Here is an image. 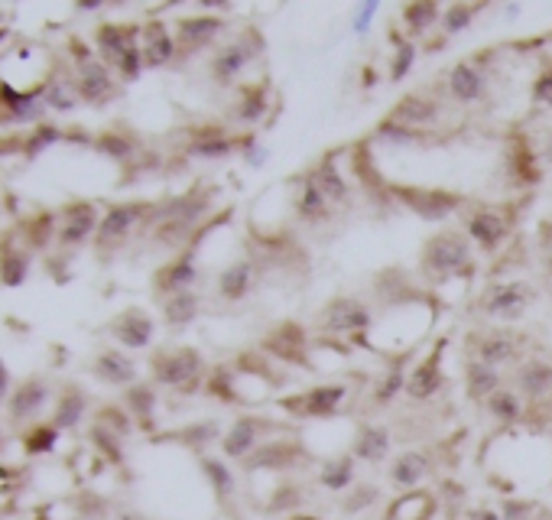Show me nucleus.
I'll return each instance as SVG.
<instances>
[{"mask_svg": "<svg viewBox=\"0 0 552 520\" xmlns=\"http://www.w3.org/2000/svg\"><path fill=\"white\" fill-rule=\"evenodd\" d=\"M260 283H264V270H260L254 254L244 247L238 257H231L228 264L218 270L215 299H218V303H225V306H241V303H247V299L257 293Z\"/></svg>", "mask_w": 552, "mask_h": 520, "instance_id": "14", "label": "nucleus"}, {"mask_svg": "<svg viewBox=\"0 0 552 520\" xmlns=\"http://www.w3.org/2000/svg\"><path fill=\"white\" fill-rule=\"evenodd\" d=\"M270 111V88L267 82H251L238 88V101H234V121L244 127H257Z\"/></svg>", "mask_w": 552, "mask_h": 520, "instance_id": "35", "label": "nucleus"}, {"mask_svg": "<svg viewBox=\"0 0 552 520\" xmlns=\"http://www.w3.org/2000/svg\"><path fill=\"white\" fill-rule=\"evenodd\" d=\"M530 338L517 332L514 325H484V329H471L465 335V355L491 364L497 371L517 368L527 355Z\"/></svg>", "mask_w": 552, "mask_h": 520, "instance_id": "7", "label": "nucleus"}, {"mask_svg": "<svg viewBox=\"0 0 552 520\" xmlns=\"http://www.w3.org/2000/svg\"><path fill=\"white\" fill-rule=\"evenodd\" d=\"M497 511H501L504 520H540L543 517V507L530 498H501L497 501Z\"/></svg>", "mask_w": 552, "mask_h": 520, "instance_id": "47", "label": "nucleus"}, {"mask_svg": "<svg viewBox=\"0 0 552 520\" xmlns=\"http://www.w3.org/2000/svg\"><path fill=\"white\" fill-rule=\"evenodd\" d=\"M238 137L234 130L221 127V124H205V127H195L189 140H186V153L195 156V160H231L238 156Z\"/></svg>", "mask_w": 552, "mask_h": 520, "instance_id": "25", "label": "nucleus"}, {"mask_svg": "<svg viewBox=\"0 0 552 520\" xmlns=\"http://www.w3.org/2000/svg\"><path fill=\"white\" fill-rule=\"evenodd\" d=\"M238 156H241V160H244L247 166L260 169V166H267L270 150L264 147V140H260L257 134H241V137H238Z\"/></svg>", "mask_w": 552, "mask_h": 520, "instance_id": "48", "label": "nucleus"}, {"mask_svg": "<svg viewBox=\"0 0 552 520\" xmlns=\"http://www.w3.org/2000/svg\"><path fill=\"white\" fill-rule=\"evenodd\" d=\"M306 462H309V449L302 446V439L280 433L267 439L241 468L247 475H286V472H296Z\"/></svg>", "mask_w": 552, "mask_h": 520, "instance_id": "15", "label": "nucleus"}, {"mask_svg": "<svg viewBox=\"0 0 552 520\" xmlns=\"http://www.w3.org/2000/svg\"><path fill=\"white\" fill-rule=\"evenodd\" d=\"M530 101L536 104V108L543 111H552V62L546 65V69L533 78V88H530Z\"/></svg>", "mask_w": 552, "mask_h": 520, "instance_id": "49", "label": "nucleus"}, {"mask_svg": "<svg viewBox=\"0 0 552 520\" xmlns=\"http://www.w3.org/2000/svg\"><path fill=\"white\" fill-rule=\"evenodd\" d=\"M540 299V290L523 280V277H501V280H491L484 290L478 293V312L491 325H514L523 316H530V309L536 306Z\"/></svg>", "mask_w": 552, "mask_h": 520, "instance_id": "5", "label": "nucleus"}, {"mask_svg": "<svg viewBox=\"0 0 552 520\" xmlns=\"http://www.w3.org/2000/svg\"><path fill=\"white\" fill-rule=\"evenodd\" d=\"M88 413V397L85 390H65L59 397V407H56V429H75L78 423L85 420Z\"/></svg>", "mask_w": 552, "mask_h": 520, "instance_id": "46", "label": "nucleus"}, {"mask_svg": "<svg viewBox=\"0 0 552 520\" xmlns=\"http://www.w3.org/2000/svg\"><path fill=\"white\" fill-rule=\"evenodd\" d=\"M436 475V452L426 449V446H416V449H403L390 459L387 465V481L393 491H416L423 488L426 481Z\"/></svg>", "mask_w": 552, "mask_h": 520, "instance_id": "21", "label": "nucleus"}, {"mask_svg": "<svg viewBox=\"0 0 552 520\" xmlns=\"http://www.w3.org/2000/svg\"><path fill=\"white\" fill-rule=\"evenodd\" d=\"M302 504H306V491H302L296 481H280L267 501V514H276L283 520L289 514H299Z\"/></svg>", "mask_w": 552, "mask_h": 520, "instance_id": "45", "label": "nucleus"}, {"mask_svg": "<svg viewBox=\"0 0 552 520\" xmlns=\"http://www.w3.org/2000/svg\"><path fill=\"white\" fill-rule=\"evenodd\" d=\"M484 413H488L497 426H520V423H527V416H530L527 403H523V397L510 384L497 390L494 397H488Z\"/></svg>", "mask_w": 552, "mask_h": 520, "instance_id": "37", "label": "nucleus"}, {"mask_svg": "<svg viewBox=\"0 0 552 520\" xmlns=\"http://www.w3.org/2000/svg\"><path fill=\"white\" fill-rule=\"evenodd\" d=\"M390 43H393V52H390V62H387V82L397 85L413 72L419 49H416V39H410L406 33H393V30H390Z\"/></svg>", "mask_w": 552, "mask_h": 520, "instance_id": "41", "label": "nucleus"}, {"mask_svg": "<svg viewBox=\"0 0 552 520\" xmlns=\"http://www.w3.org/2000/svg\"><path fill=\"white\" fill-rule=\"evenodd\" d=\"M199 7H205V10H225L228 0H199Z\"/></svg>", "mask_w": 552, "mask_h": 520, "instance_id": "55", "label": "nucleus"}, {"mask_svg": "<svg viewBox=\"0 0 552 520\" xmlns=\"http://www.w3.org/2000/svg\"><path fill=\"white\" fill-rule=\"evenodd\" d=\"M442 0H406V7L400 13V23H403V33L416 39V36H426L432 26L442 23Z\"/></svg>", "mask_w": 552, "mask_h": 520, "instance_id": "36", "label": "nucleus"}, {"mask_svg": "<svg viewBox=\"0 0 552 520\" xmlns=\"http://www.w3.org/2000/svg\"><path fill=\"white\" fill-rule=\"evenodd\" d=\"M150 205H140V202H127V205H114L108 212L101 215V225L95 234V244L101 254H114L134 238L137 228L143 221H150Z\"/></svg>", "mask_w": 552, "mask_h": 520, "instance_id": "18", "label": "nucleus"}, {"mask_svg": "<svg viewBox=\"0 0 552 520\" xmlns=\"http://www.w3.org/2000/svg\"><path fill=\"white\" fill-rule=\"evenodd\" d=\"M540 520H552V511H546V507H543V517Z\"/></svg>", "mask_w": 552, "mask_h": 520, "instance_id": "58", "label": "nucleus"}, {"mask_svg": "<svg viewBox=\"0 0 552 520\" xmlns=\"http://www.w3.org/2000/svg\"><path fill=\"white\" fill-rule=\"evenodd\" d=\"M416 273L429 286L468 283L478 273V251L462 228H436L419 244Z\"/></svg>", "mask_w": 552, "mask_h": 520, "instance_id": "1", "label": "nucleus"}, {"mask_svg": "<svg viewBox=\"0 0 552 520\" xmlns=\"http://www.w3.org/2000/svg\"><path fill=\"white\" fill-rule=\"evenodd\" d=\"M536 260L543 267V277L552 283V221H543L540 228V241H536Z\"/></svg>", "mask_w": 552, "mask_h": 520, "instance_id": "51", "label": "nucleus"}, {"mask_svg": "<svg viewBox=\"0 0 552 520\" xmlns=\"http://www.w3.org/2000/svg\"><path fill=\"white\" fill-rule=\"evenodd\" d=\"M264 49H267L264 36L257 30H244L215 52L212 62H208V72L215 75L218 85H238V78L247 72V65H254L264 56Z\"/></svg>", "mask_w": 552, "mask_h": 520, "instance_id": "13", "label": "nucleus"}, {"mask_svg": "<svg viewBox=\"0 0 552 520\" xmlns=\"http://www.w3.org/2000/svg\"><path fill=\"white\" fill-rule=\"evenodd\" d=\"M283 520H322L319 514H306V511H299V514H289V517H283Z\"/></svg>", "mask_w": 552, "mask_h": 520, "instance_id": "56", "label": "nucleus"}, {"mask_svg": "<svg viewBox=\"0 0 552 520\" xmlns=\"http://www.w3.org/2000/svg\"><path fill=\"white\" fill-rule=\"evenodd\" d=\"M413 361H416V345L397 351V355L387 361V368L380 371V377L371 387V397H367V403H371L374 410H387L406 394V377H410Z\"/></svg>", "mask_w": 552, "mask_h": 520, "instance_id": "22", "label": "nucleus"}, {"mask_svg": "<svg viewBox=\"0 0 552 520\" xmlns=\"http://www.w3.org/2000/svg\"><path fill=\"white\" fill-rule=\"evenodd\" d=\"M442 114H445V98L432 95V91H413V95H406L393 104V111L384 121L419 130V134H436L442 124Z\"/></svg>", "mask_w": 552, "mask_h": 520, "instance_id": "20", "label": "nucleus"}, {"mask_svg": "<svg viewBox=\"0 0 552 520\" xmlns=\"http://www.w3.org/2000/svg\"><path fill=\"white\" fill-rule=\"evenodd\" d=\"M49 390L43 381H26L10 394V416H36L43 410Z\"/></svg>", "mask_w": 552, "mask_h": 520, "instance_id": "44", "label": "nucleus"}, {"mask_svg": "<svg viewBox=\"0 0 552 520\" xmlns=\"http://www.w3.org/2000/svg\"><path fill=\"white\" fill-rule=\"evenodd\" d=\"M202 306H205V296L199 290H186V293H176L160 303V312H163V325L173 332H182L189 329V325L199 322L202 316Z\"/></svg>", "mask_w": 552, "mask_h": 520, "instance_id": "33", "label": "nucleus"}, {"mask_svg": "<svg viewBox=\"0 0 552 520\" xmlns=\"http://www.w3.org/2000/svg\"><path fill=\"white\" fill-rule=\"evenodd\" d=\"M458 228L468 234L475 251L484 257H501L504 247L514 238L517 212L510 205L497 202H468L465 212L458 215Z\"/></svg>", "mask_w": 552, "mask_h": 520, "instance_id": "4", "label": "nucleus"}, {"mask_svg": "<svg viewBox=\"0 0 552 520\" xmlns=\"http://www.w3.org/2000/svg\"><path fill=\"white\" fill-rule=\"evenodd\" d=\"M384 498V491H380L374 481H358V485H351L345 494L338 498V511L345 517H358L364 511H371V507Z\"/></svg>", "mask_w": 552, "mask_h": 520, "instance_id": "43", "label": "nucleus"}, {"mask_svg": "<svg viewBox=\"0 0 552 520\" xmlns=\"http://www.w3.org/2000/svg\"><path fill=\"white\" fill-rule=\"evenodd\" d=\"M504 173L510 186L517 189H530L543 179V160L527 137H510L504 153Z\"/></svg>", "mask_w": 552, "mask_h": 520, "instance_id": "24", "label": "nucleus"}, {"mask_svg": "<svg viewBox=\"0 0 552 520\" xmlns=\"http://www.w3.org/2000/svg\"><path fill=\"white\" fill-rule=\"evenodd\" d=\"M536 153H540L543 166H552V130H546V137H543L540 147H536Z\"/></svg>", "mask_w": 552, "mask_h": 520, "instance_id": "53", "label": "nucleus"}, {"mask_svg": "<svg viewBox=\"0 0 552 520\" xmlns=\"http://www.w3.org/2000/svg\"><path fill=\"white\" fill-rule=\"evenodd\" d=\"M442 98L458 108H478L491 101V72L478 59H462L449 65L442 78Z\"/></svg>", "mask_w": 552, "mask_h": 520, "instance_id": "12", "label": "nucleus"}, {"mask_svg": "<svg viewBox=\"0 0 552 520\" xmlns=\"http://www.w3.org/2000/svg\"><path fill=\"white\" fill-rule=\"evenodd\" d=\"M465 520H504V517L494 504H475L465 511Z\"/></svg>", "mask_w": 552, "mask_h": 520, "instance_id": "52", "label": "nucleus"}, {"mask_svg": "<svg viewBox=\"0 0 552 520\" xmlns=\"http://www.w3.org/2000/svg\"><path fill=\"white\" fill-rule=\"evenodd\" d=\"M390 202H397L419 221L442 225L452 215H462L471 199L449 186H403V182H390Z\"/></svg>", "mask_w": 552, "mask_h": 520, "instance_id": "6", "label": "nucleus"}, {"mask_svg": "<svg viewBox=\"0 0 552 520\" xmlns=\"http://www.w3.org/2000/svg\"><path fill=\"white\" fill-rule=\"evenodd\" d=\"M348 452L361 465H384L393 455V429L387 423H377V420H361L358 426H354Z\"/></svg>", "mask_w": 552, "mask_h": 520, "instance_id": "23", "label": "nucleus"}, {"mask_svg": "<svg viewBox=\"0 0 552 520\" xmlns=\"http://www.w3.org/2000/svg\"><path fill=\"white\" fill-rule=\"evenodd\" d=\"M111 335H114V342L121 348L143 351V348L153 345L156 322H153L150 312H143V309H124L121 316L111 322Z\"/></svg>", "mask_w": 552, "mask_h": 520, "instance_id": "27", "label": "nucleus"}, {"mask_svg": "<svg viewBox=\"0 0 552 520\" xmlns=\"http://www.w3.org/2000/svg\"><path fill=\"white\" fill-rule=\"evenodd\" d=\"M202 241V238H199ZM199 241L186 251H179L166 260V264L156 267L153 273V296L160 299H169L176 293H186V290H199L202 283V264H199Z\"/></svg>", "mask_w": 552, "mask_h": 520, "instance_id": "16", "label": "nucleus"}, {"mask_svg": "<svg viewBox=\"0 0 552 520\" xmlns=\"http://www.w3.org/2000/svg\"><path fill=\"white\" fill-rule=\"evenodd\" d=\"M445 351H449V338H436L429 351L423 355H416L413 368H410V377H406V400L416 403V407H426V403L439 400L445 384H449V377H445Z\"/></svg>", "mask_w": 552, "mask_h": 520, "instance_id": "11", "label": "nucleus"}, {"mask_svg": "<svg viewBox=\"0 0 552 520\" xmlns=\"http://www.w3.org/2000/svg\"><path fill=\"white\" fill-rule=\"evenodd\" d=\"M306 176L315 182V186H319V192L338 208V212H341V208H351L354 205V182L345 173H341V163L335 160L332 153H325L322 160H315L306 169Z\"/></svg>", "mask_w": 552, "mask_h": 520, "instance_id": "26", "label": "nucleus"}, {"mask_svg": "<svg viewBox=\"0 0 552 520\" xmlns=\"http://www.w3.org/2000/svg\"><path fill=\"white\" fill-rule=\"evenodd\" d=\"M257 348L264 351L267 358H273L276 364H283V368L312 371V364H315V338L299 319L276 322L273 329L264 332Z\"/></svg>", "mask_w": 552, "mask_h": 520, "instance_id": "9", "label": "nucleus"}, {"mask_svg": "<svg viewBox=\"0 0 552 520\" xmlns=\"http://www.w3.org/2000/svg\"><path fill=\"white\" fill-rule=\"evenodd\" d=\"M510 387L523 397L530 413L552 410V361L540 355L523 358L510 374Z\"/></svg>", "mask_w": 552, "mask_h": 520, "instance_id": "17", "label": "nucleus"}, {"mask_svg": "<svg viewBox=\"0 0 552 520\" xmlns=\"http://www.w3.org/2000/svg\"><path fill=\"white\" fill-rule=\"evenodd\" d=\"M484 7H488V0H449V4L442 7V23H439L442 36L465 33Z\"/></svg>", "mask_w": 552, "mask_h": 520, "instance_id": "40", "label": "nucleus"}, {"mask_svg": "<svg viewBox=\"0 0 552 520\" xmlns=\"http://www.w3.org/2000/svg\"><path fill=\"white\" fill-rule=\"evenodd\" d=\"M289 212H293V218L302 228H312V231H322L338 218V208L325 199L306 173L289 182Z\"/></svg>", "mask_w": 552, "mask_h": 520, "instance_id": "19", "label": "nucleus"}, {"mask_svg": "<svg viewBox=\"0 0 552 520\" xmlns=\"http://www.w3.org/2000/svg\"><path fill=\"white\" fill-rule=\"evenodd\" d=\"M380 4H384V0H361L358 10H354V17H351V30H354V36H364L367 30H371L374 20H377Z\"/></svg>", "mask_w": 552, "mask_h": 520, "instance_id": "50", "label": "nucleus"}, {"mask_svg": "<svg viewBox=\"0 0 552 520\" xmlns=\"http://www.w3.org/2000/svg\"><path fill=\"white\" fill-rule=\"evenodd\" d=\"M361 78H364V85H367V88L377 85V82H374V78H377V72H374V69H364V72H361Z\"/></svg>", "mask_w": 552, "mask_h": 520, "instance_id": "57", "label": "nucleus"}, {"mask_svg": "<svg viewBox=\"0 0 552 520\" xmlns=\"http://www.w3.org/2000/svg\"><path fill=\"white\" fill-rule=\"evenodd\" d=\"M280 433H286V426L276 423L267 413H238L225 426V436H221V455H225L228 462L244 465L267 439L280 436Z\"/></svg>", "mask_w": 552, "mask_h": 520, "instance_id": "10", "label": "nucleus"}, {"mask_svg": "<svg viewBox=\"0 0 552 520\" xmlns=\"http://www.w3.org/2000/svg\"><path fill=\"white\" fill-rule=\"evenodd\" d=\"M4 400H10V374L4 364H0V403Z\"/></svg>", "mask_w": 552, "mask_h": 520, "instance_id": "54", "label": "nucleus"}, {"mask_svg": "<svg viewBox=\"0 0 552 520\" xmlns=\"http://www.w3.org/2000/svg\"><path fill=\"white\" fill-rule=\"evenodd\" d=\"M95 377L108 387L127 390L130 384H137V361L121 348H104L95 358Z\"/></svg>", "mask_w": 552, "mask_h": 520, "instance_id": "30", "label": "nucleus"}, {"mask_svg": "<svg viewBox=\"0 0 552 520\" xmlns=\"http://www.w3.org/2000/svg\"><path fill=\"white\" fill-rule=\"evenodd\" d=\"M377 325L374 316V306L367 303L364 296H354V293H335L328 296L325 303L315 312V335L322 338H345L348 345L354 348H367V335Z\"/></svg>", "mask_w": 552, "mask_h": 520, "instance_id": "2", "label": "nucleus"}, {"mask_svg": "<svg viewBox=\"0 0 552 520\" xmlns=\"http://www.w3.org/2000/svg\"><path fill=\"white\" fill-rule=\"evenodd\" d=\"M199 468H202L205 485L212 488V494H215V501L221 507H228L234 501V494H238V475H234L231 462L225 459V455L205 452V455H199Z\"/></svg>", "mask_w": 552, "mask_h": 520, "instance_id": "29", "label": "nucleus"}, {"mask_svg": "<svg viewBox=\"0 0 552 520\" xmlns=\"http://www.w3.org/2000/svg\"><path fill=\"white\" fill-rule=\"evenodd\" d=\"M124 410L134 416V423L143 426V429H150L153 420H156V407H160V394H156V384L150 381H137V384H130L124 390Z\"/></svg>", "mask_w": 552, "mask_h": 520, "instance_id": "38", "label": "nucleus"}, {"mask_svg": "<svg viewBox=\"0 0 552 520\" xmlns=\"http://www.w3.org/2000/svg\"><path fill=\"white\" fill-rule=\"evenodd\" d=\"M358 459H354L351 452H338L332 459H325L319 465V472H315V481H319V488L328 491V494H345L351 485H358Z\"/></svg>", "mask_w": 552, "mask_h": 520, "instance_id": "31", "label": "nucleus"}, {"mask_svg": "<svg viewBox=\"0 0 552 520\" xmlns=\"http://www.w3.org/2000/svg\"><path fill=\"white\" fill-rule=\"evenodd\" d=\"M462 384H465V397L471 403H478V407H484L488 397H494L497 390L507 387V377H504V371L491 368V364L465 358V364H462Z\"/></svg>", "mask_w": 552, "mask_h": 520, "instance_id": "28", "label": "nucleus"}, {"mask_svg": "<svg viewBox=\"0 0 552 520\" xmlns=\"http://www.w3.org/2000/svg\"><path fill=\"white\" fill-rule=\"evenodd\" d=\"M221 26L225 20L212 17V13H202V17H189L179 23V33H176V46L179 52H195V49H205L212 46L215 39L221 36Z\"/></svg>", "mask_w": 552, "mask_h": 520, "instance_id": "34", "label": "nucleus"}, {"mask_svg": "<svg viewBox=\"0 0 552 520\" xmlns=\"http://www.w3.org/2000/svg\"><path fill=\"white\" fill-rule=\"evenodd\" d=\"M143 62L147 65H166L173 62V56L179 52L176 46V36L166 30V26H147V33H143Z\"/></svg>", "mask_w": 552, "mask_h": 520, "instance_id": "42", "label": "nucleus"}, {"mask_svg": "<svg viewBox=\"0 0 552 520\" xmlns=\"http://www.w3.org/2000/svg\"><path fill=\"white\" fill-rule=\"evenodd\" d=\"M208 361L195 345H166L153 351L150 358V381L163 390H173L179 397H192L208 384Z\"/></svg>", "mask_w": 552, "mask_h": 520, "instance_id": "3", "label": "nucleus"}, {"mask_svg": "<svg viewBox=\"0 0 552 520\" xmlns=\"http://www.w3.org/2000/svg\"><path fill=\"white\" fill-rule=\"evenodd\" d=\"M436 511H439L436 494L426 488H416V491L397 494V498L387 504L384 520H432Z\"/></svg>", "mask_w": 552, "mask_h": 520, "instance_id": "32", "label": "nucleus"}, {"mask_svg": "<svg viewBox=\"0 0 552 520\" xmlns=\"http://www.w3.org/2000/svg\"><path fill=\"white\" fill-rule=\"evenodd\" d=\"M354 397V387L348 381H325V384H315L299 390V394H289L276 400L286 416L293 420H332L341 410L348 407Z\"/></svg>", "mask_w": 552, "mask_h": 520, "instance_id": "8", "label": "nucleus"}, {"mask_svg": "<svg viewBox=\"0 0 552 520\" xmlns=\"http://www.w3.org/2000/svg\"><path fill=\"white\" fill-rule=\"evenodd\" d=\"M221 436H225V423L221 420H195L186 429L173 433V439H179L182 446L205 455L212 446H221Z\"/></svg>", "mask_w": 552, "mask_h": 520, "instance_id": "39", "label": "nucleus"}]
</instances>
